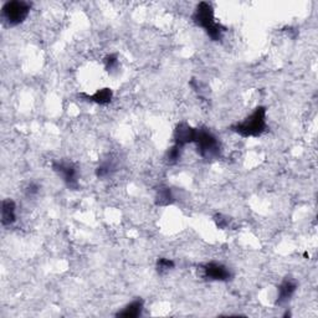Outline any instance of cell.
<instances>
[{
	"label": "cell",
	"mask_w": 318,
	"mask_h": 318,
	"mask_svg": "<svg viewBox=\"0 0 318 318\" xmlns=\"http://www.w3.org/2000/svg\"><path fill=\"white\" fill-rule=\"evenodd\" d=\"M266 130V110L257 107L250 116L242 122L233 126V131L242 137H259Z\"/></svg>",
	"instance_id": "cell-2"
},
{
	"label": "cell",
	"mask_w": 318,
	"mask_h": 318,
	"mask_svg": "<svg viewBox=\"0 0 318 318\" xmlns=\"http://www.w3.org/2000/svg\"><path fill=\"white\" fill-rule=\"evenodd\" d=\"M105 65L108 71H112L117 67V65H118V59H117L116 55H108L105 59Z\"/></svg>",
	"instance_id": "cell-15"
},
{
	"label": "cell",
	"mask_w": 318,
	"mask_h": 318,
	"mask_svg": "<svg viewBox=\"0 0 318 318\" xmlns=\"http://www.w3.org/2000/svg\"><path fill=\"white\" fill-rule=\"evenodd\" d=\"M157 203L159 205H168L173 202V195H172V191L168 188H162L159 189L158 197H157Z\"/></svg>",
	"instance_id": "cell-12"
},
{
	"label": "cell",
	"mask_w": 318,
	"mask_h": 318,
	"mask_svg": "<svg viewBox=\"0 0 318 318\" xmlns=\"http://www.w3.org/2000/svg\"><path fill=\"white\" fill-rule=\"evenodd\" d=\"M180 152H182V147H179V145L174 144L173 147L170 148V150L168 151V154H167V159L169 163H177L178 162V159L180 158Z\"/></svg>",
	"instance_id": "cell-14"
},
{
	"label": "cell",
	"mask_w": 318,
	"mask_h": 318,
	"mask_svg": "<svg viewBox=\"0 0 318 318\" xmlns=\"http://www.w3.org/2000/svg\"><path fill=\"white\" fill-rule=\"evenodd\" d=\"M111 172V165L110 164H102L100 165L99 168H97V177H100V178H105V177H107L108 174H110Z\"/></svg>",
	"instance_id": "cell-16"
},
{
	"label": "cell",
	"mask_w": 318,
	"mask_h": 318,
	"mask_svg": "<svg viewBox=\"0 0 318 318\" xmlns=\"http://www.w3.org/2000/svg\"><path fill=\"white\" fill-rule=\"evenodd\" d=\"M112 96L113 93L110 88H102V90H99L92 96L88 97V99H90V101L97 103V105H107L112 100Z\"/></svg>",
	"instance_id": "cell-11"
},
{
	"label": "cell",
	"mask_w": 318,
	"mask_h": 318,
	"mask_svg": "<svg viewBox=\"0 0 318 318\" xmlns=\"http://www.w3.org/2000/svg\"><path fill=\"white\" fill-rule=\"evenodd\" d=\"M38 193H39V187L36 184H34V183H31V184L29 185L28 189H27V194L29 197H34V195H36Z\"/></svg>",
	"instance_id": "cell-17"
},
{
	"label": "cell",
	"mask_w": 318,
	"mask_h": 318,
	"mask_svg": "<svg viewBox=\"0 0 318 318\" xmlns=\"http://www.w3.org/2000/svg\"><path fill=\"white\" fill-rule=\"evenodd\" d=\"M174 267V262L169 259H159L157 262V270L159 274H165Z\"/></svg>",
	"instance_id": "cell-13"
},
{
	"label": "cell",
	"mask_w": 318,
	"mask_h": 318,
	"mask_svg": "<svg viewBox=\"0 0 318 318\" xmlns=\"http://www.w3.org/2000/svg\"><path fill=\"white\" fill-rule=\"evenodd\" d=\"M30 8V4L27 2H20V0L8 2L2 8V18L10 27H16L28 18Z\"/></svg>",
	"instance_id": "cell-4"
},
{
	"label": "cell",
	"mask_w": 318,
	"mask_h": 318,
	"mask_svg": "<svg viewBox=\"0 0 318 318\" xmlns=\"http://www.w3.org/2000/svg\"><path fill=\"white\" fill-rule=\"evenodd\" d=\"M143 311V301L142 300H134L132 301L130 305L126 306L121 312L117 313L118 317H126V318H134L142 314Z\"/></svg>",
	"instance_id": "cell-10"
},
{
	"label": "cell",
	"mask_w": 318,
	"mask_h": 318,
	"mask_svg": "<svg viewBox=\"0 0 318 318\" xmlns=\"http://www.w3.org/2000/svg\"><path fill=\"white\" fill-rule=\"evenodd\" d=\"M16 220V205L11 199H4L2 202V224L10 226Z\"/></svg>",
	"instance_id": "cell-8"
},
{
	"label": "cell",
	"mask_w": 318,
	"mask_h": 318,
	"mask_svg": "<svg viewBox=\"0 0 318 318\" xmlns=\"http://www.w3.org/2000/svg\"><path fill=\"white\" fill-rule=\"evenodd\" d=\"M193 20L198 27L203 28L209 35V38L214 41H217L223 38L224 28L220 24H217L214 18V9L211 4L209 3H200L195 8V11L193 14Z\"/></svg>",
	"instance_id": "cell-1"
},
{
	"label": "cell",
	"mask_w": 318,
	"mask_h": 318,
	"mask_svg": "<svg viewBox=\"0 0 318 318\" xmlns=\"http://www.w3.org/2000/svg\"><path fill=\"white\" fill-rule=\"evenodd\" d=\"M296 283L292 280H285L279 287V297H277V303L282 305L286 301H288L292 297V295L296 291Z\"/></svg>",
	"instance_id": "cell-9"
},
{
	"label": "cell",
	"mask_w": 318,
	"mask_h": 318,
	"mask_svg": "<svg viewBox=\"0 0 318 318\" xmlns=\"http://www.w3.org/2000/svg\"><path fill=\"white\" fill-rule=\"evenodd\" d=\"M204 276L209 280L214 281H228L230 279L231 274L226 266L217 262H209L203 266Z\"/></svg>",
	"instance_id": "cell-5"
},
{
	"label": "cell",
	"mask_w": 318,
	"mask_h": 318,
	"mask_svg": "<svg viewBox=\"0 0 318 318\" xmlns=\"http://www.w3.org/2000/svg\"><path fill=\"white\" fill-rule=\"evenodd\" d=\"M194 137H195V130L188 123H179L177 128L174 130V140L176 144L179 147H185L189 143L194 142Z\"/></svg>",
	"instance_id": "cell-7"
},
{
	"label": "cell",
	"mask_w": 318,
	"mask_h": 318,
	"mask_svg": "<svg viewBox=\"0 0 318 318\" xmlns=\"http://www.w3.org/2000/svg\"><path fill=\"white\" fill-rule=\"evenodd\" d=\"M53 168L68 187L72 189L77 188V173L72 165L67 163H54Z\"/></svg>",
	"instance_id": "cell-6"
},
{
	"label": "cell",
	"mask_w": 318,
	"mask_h": 318,
	"mask_svg": "<svg viewBox=\"0 0 318 318\" xmlns=\"http://www.w3.org/2000/svg\"><path fill=\"white\" fill-rule=\"evenodd\" d=\"M197 144L198 152L205 159H213L219 156L220 145L216 137L208 130H195L194 142Z\"/></svg>",
	"instance_id": "cell-3"
}]
</instances>
